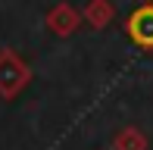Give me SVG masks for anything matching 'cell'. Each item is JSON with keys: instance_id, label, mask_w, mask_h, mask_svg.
<instances>
[{"instance_id": "6da1fadb", "label": "cell", "mask_w": 153, "mask_h": 150, "mask_svg": "<svg viewBox=\"0 0 153 150\" xmlns=\"http://www.w3.org/2000/svg\"><path fill=\"white\" fill-rule=\"evenodd\" d=\"M31 85V66L13 47L0 50V100H16Z\"/></svg>"}, {"instance_id": "7a4b0ae2", "label": "cell", "mask_w": 153, "mask_h": 150, "mask_svg": "<svg viewBox=\"0 0 153 150\" xmlns=\"http://www.w3.org/2000/svg\"><path fill=\"white\" fill-rule=\"evenodd\" d=\"M125 35L141 50H153V3H141L125 19Z\"/></svg>"}, {"instance_id": "3957f363", "label": "cell", "mask_w": 153, "mask_h": 150, "mask_svg": "<svg viewBox=\"0 0 153 150\" xmlns=\"http://www.w3.org/2000/svg\"><path fill=\"white\" fill-rule=\"evenodd\" d=\"M44 22H47V28L56 38H69V35H75V31L81 28V10H75L66 0H59V3H53L50 10H47Z\"/></svg>"}, {"instance_id": "277c9868", "label": "cell", "mask_w": 153, "mask_h": 150, "mask_svg": "<svg viewBox=\"0 0 153 150\" xmlns=\"http://www.w3.org/2000/svg\"><path fill=\"white\" fill-rule=\"evenodd\" d=\"M113 19H116V6L109 3V0H88V6L81 10V22L97 28V31L106 28Z\"/></svg>"}, {"instance_id": "5b68a950", "label": "cell", "mask_w": 153, "mask_h": 150, "mask_svg": "<svg viewBox=\"0 0 153 150\" xmlns=\"http://www.w3.org/2000/svg\"><path fill=\"white\" fill-rule=\"evenodd\" d=\"M113 150H147V134L134 125H125L113 134Z\"/></svg>"}]
</instances>
